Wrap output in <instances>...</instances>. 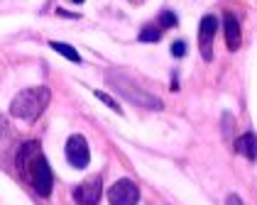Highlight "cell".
<instances>
[{"instance_id":"16","label":"cell","mask_w":257,"mask_h":205,"mask_svg":"<svg viewBox=\"0 0 257 205\" xmlns=\"http://www.w3.org/2000/svg\"><path fill=\"white\" fill-rule=\"evenodd\" d=\"M71 2H83V0H71Z\"/></svg>"},{"instance_id":"11","label":"cell","mask_w":257,"mask_h":205,"mask_svg":"<svg viewBox=\"0 0 257 205\" xmlns=\"http://www.w3.org/2000/svg\"><path fill=\"white\" fill-rule=\"evenodd\" d=\"M162 27L159 24H145L142 30H140V42H159L162 40Z\"/></svg>"},{"instance_id":"5","label":"cell","mask_w":257,"mask_h":205,"mask_svg":"<svg viewBox=\"0 0 257 205\" xmlns=\"http://www.w3.org/2000/svg\"><path fill=\"white\" fill-rule=\"evenodd\" d=\"M216 30H218V20L213 15H206L201 24H198V46H201V54L206 62L213 59V52H211V44H213V37H216Z\"/></svg>"},{"instance_id":"14","label":"cell","mask_w":257,"mask_h":205,"mask_svg":"<svg viewBox=\"0 0 257 205\" xmlns=\"http://www.w3.org/2000/svg\"><path fill=\"white\" fill-rule=\"evenodd\" d=\"M172 54H174V56H184V54H186V44H184V42H174V44H172Z\"/></svg>"},{"instance_id":"15","label":"cell","mask_w":257,"mask_h":205,"mask_svg":"<svg viewBox=\"0 0 257 205\" xmlns=\"http://www.w3.org/2000/svg\"><path fill=\"white\" fill-rule=\"evenodd\" d=\"M225 205H245V203L237 198L235 193H230V196H228V200H225Z\"/></svg>"},{"instance_id":"7","label":"cell","mask_w":257,"mask_h":205,"mask_svg":"<svg viewBox=\"0 0 257 205\" xmlns=\"http://www.w3.org/2000/svg\"><path fill=\"white\" fill-rule=\"evenodd\" d=\"M135 88H138V86H133L127 78H120L118 81V90L125 93L133 102H140V105H145V108H150V110H159V108H162V100H157L155 96H150V93H145V90L138 93Z\"/></svg>"},{"instance_id":"3","label":"cell","mask_w":257,"mask_h":205,"mask_svg":"<svg viewBox=\"0 0 257 205\" xmlns=\"http://www.w3.org/2000/svg\"><path fill=\"white\" fill-rule=\"evenodd\" d=\"M108 200H110V205H138L140 188L130 178H120V181H115L110 186Z\"/></svg>"},{"instance_id":"6","label":"cell","mask_w":257,"mask_h":205,"mask_svg":"<svg viewBox=\"0 0 257 205\" xmlns=\"http://www.w3.org/2000/svg\"><path fill=\"white\" fill-rule=\"evenodd\" d=\"M100 176H91L74 190V200L79 205H96L100 200Z\"/></svg>"},{"instance_id":"13","label":"cell","mask_w":257,"mask_h":205,"mask_svg":"<svg viewBox=\"0 0 257 205\" xmlns=\"http://www.w3.org/2000/svg\"><path fill=\"white\" fill-rule=\"evenodd\" d=\"M172 24H177V18H174L172 12H162V22H159V27L164 30V27H172Z\"/></svg>"},{"instance_id":"9","label":"cell","mask_w":257,"mask_h":205,"mask_svg":"<svg viewBox=\"0 0 257 205\" xmlns=\"http://www.w3.org/2000/svg\"><path fill=\"white\" fill-rule=\"evenodd\" d=\"M235 152H237V154H242L245 159L255 162V159H257V137L252 134V132L240 134V137L235 140Z\"/></svg>"},{"instance_id":"4","label":"cell","mask_w":257,"mask_h":205,"mask_svg":"<svg viewBox=\"0 0 257 205\" xmlns=\"http://www.w3.org/2000/svg\"><path fill=\"white\" fill-rule=\"evenodd\" d=\"M66 159L74 168H86L91 162V152H88V142L81 134H71L66 140Z\"/></svg>"},{"instance_id":"1","label":"cell","mask_w":257,"mask_h":205,"mask_svg":"<svg viewBox=\"0 0 257 205\" xmlns=\"http://www.w3.org/2000/svg\"><path fill=\"white\" fill-rule=\"evenodd\" d=\"M18 171L22 178L35 188V193L49 196L52 193V168L47 164L44 154H42L40 142H25L18 152Z\"/></svg>"},{"instance_id":"2","label":"cell","mask_w":257,"mask_h":205,"mask_svg":"<svg viewBox=\"0 0 257 205\" xmlns=\"http://www.w3.org/2000/svg\"><path fill=\"white\" fill-rule=\"evenodd\" d=\"M47 105H49V88L47 86L25 88L10 102V115L18 120H37Z\"/></svg>"},{"instance_id":"12","label":"cell","mask_w":257,"mask_h":205,"mask_svg":"<svg viewBox=\"0 0 257 205\" xmlns=\"http://www.w3.org/2000/svg\"><path fill=\"white\" fill-rule=\"evenodd\" d=\"M96 98H100V100L105 102V105H108V108H113V110H115V112H120L118 102L113 100V98H110V96H105V93H100V90H96Z\"/></svg>"},{"instance_id":"10","label":"cell","mask_w":257,"mask_h":205,"mask_svg":"<svg viewBox=\"0 0 257 205\" xmlns=\"http://www.w3.org/2000/svg\"><path fill=\"white\" fill-rule=\"evenodd\" d=\"M49 46H52V49H57L61 56H66L69 62H81L79 52H76L71 44H64V42H49Z\"/></svg>"},{"instance_id":"8","label":"cell","mask_w":257,"mask_h":205,"mask_svg":"<svg viewBox=\"0 0 257 205\" xmlns=\"http://www.w3.org/2000/svg\"><path fill=\"white\" fill-rule=\"evenodd\" d=\"M223 27H225V44H228V49L235 52L240 46V42H242V37H240V24H237V20L230 12L223 15Z\"/></svg>"}]
</instances>
